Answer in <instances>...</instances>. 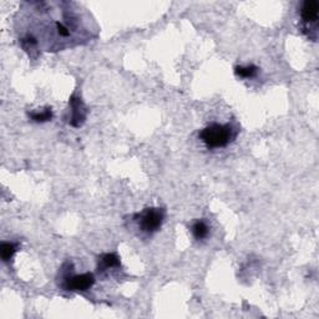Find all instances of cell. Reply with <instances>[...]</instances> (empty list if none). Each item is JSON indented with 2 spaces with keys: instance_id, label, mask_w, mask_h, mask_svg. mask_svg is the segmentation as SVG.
<instances>
[{
  "instance_id": "cell-1",
  "label": "cell",
  "mask_w": 319,
  "mask_h": 319,
  "mask_svg": "<svg viewBox=\"0 0 319 319\" xmlns=\"http://www.w3.org/2000/svg\"><path fill=\"white\" fill-rule=\"evenodd\" d=\"M238 130L233 125L211 124L200 132V139L208 149H222L226 147L236 139Z\"/></svg>"
},
{
  "instance_id": "cell-2",
  "label": "cell",
  "mask_w": 319,
  "mask_h": 319,
  "mask_svg": "<svg viewBox=\"0 0 319 319\" xmlns=\"http://www.w3.org/2000/svg\"><path fill=\"white\" fill-rule=\"evenodd\" d=\"M165 216L166 212L163 208L151 207L136 214L135 218L138 219V224L142 232L152 235L161 229L163 221H165Z\"/></svg>"
},
{
  "instance_id": "cell-3",
  "label": "cell",
  "mask_w": 319,
  "mask_h": 319,
  "mask_svg": "<svg viewBox=\"0 0 319 319\" xmlns=\"http://www.w3.org/2000/svg\"><path fill=\"white\" fill-rule=\"evenodd\" d=\"M95 283V277L93 273H84V275H71L66 273L64 276V284L68 291H87Z\"/></svg>"
},
{
  "instance_id": "cell-4",
  "label": "cell",
  "mask_w": 319,
  "mask_h": 319,
  "mask_svg": "<svg viewBox=\"0 0 319 319\" xmlns=\"http://www.w3.org/2000/svg\"><path fill=\"white\" fill-rule=\"evenodd\" d=\"M70 107H71V115L69 124L74 127H79L82 125V122L86 119V107L84 106L82 101L76 96H72L70 100Z\"/></svg>"
},
{
  "instance_id": "cell-5",
  "label": "cell",
  "mask_w": 319,
  "mask_h": 319,
  "mask_svg": "<svg viewBox=\"0 0 319 319\" xmlns=\"http://www.w3.org/2000/svg\"><path fill=\"white\" fill-rule=\"evenodd\" d=\"M318 12H319V4L318 2L314 0H307L303 3L301 8V17L305 24L315 23L318 19Z\"/></svg>"
},
{
  "instance_id": "cell-6",
  "label": "cell",
  "mask_w": 319,
  "mask_h": 319,
  "mask_svg": "<svg viewBox=\"0 0 319 319\" xmlns=\"http://www.w3.org/2000/svg\"><path fill=\"white\" fill-rule=\"evenodd\" d=\"M99 268L107 269V268L120 267V258L116 253H106L103 254L99 259Z\"/></svg>"
},
{
  "instance_id": "cell-7",
  "label": "cell",
  "mask_w": 319,
  "mask_h": 319,
  "mask_svg": "<svg viewBox=\"0 0 319 319\" xmlns=\"http://www.w3.org/2000/svg\"><path fill=\"white\" fill-rule=\"evenodd\" d=\"M191 231H192V235H194V237L198 241L205 240V238L208 236V233H210V229H208L207 223H206L205 221H202V219H200V221H196L195 223L192 224Z\"/></svg>"
},
{
  "instance_id": "cell-8",
  "label": "cell",
  "mask_w": 319,
  "mask_h": 319,
  "mask_svg": "<svg viewBox=\"0 0 319 319\" xmlns=\"http://www.w3.org/2000/svg\"><path fill=\"white\" fill-rule=\"evenodd\" d=\"M259 69L256 65H248V66H236L235 74L237 76L243 77V79H251L254 77L258 72Z\"/></svg>"
},
{
  "instance_id": "cell-9",
  "label": "cell",
  "mask_w": 319,
  "mask_h": 319,
  "mask_svg": "<svg viewBox=\"0 0 319 319\" xmlns=\"http://www.w3.org/2000/svg\"><path fill=\"white\" fill-rule=\"evenodd\" d=\"M18 243L12 242H3L2 243V258L4 262H9L18 251Z\"/></svg>"
},
{
  "instance_id": "cell-10",
  "label": "cell",
  "mask_w": 319,
  "mask_h": 319,
  "mask_svg": "<svg viewBox=\"0 0 319 319\" xmlns=\"http://www.w3.org/2000/svg\"><path fill=\"white\" fill-rule=\"evenodd\" d=\"M29 117H30L31 120H34L35 122H47L53 119V111L52 109L48 107V109L42 110L41 112H30V114H29Z\"/></svg>"
}]
</instances>
